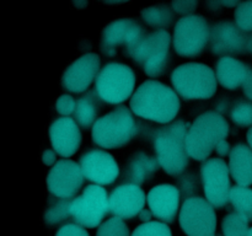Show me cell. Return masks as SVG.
I'll return each instance as SVG.
<instances>
[{
	"instance_id": "277c9868",
	"label": "cell",
	"mask_w": 252,
	"mask_h": 236,
	"mask_svg": "<svg viewBox=\"0 0 252 236\" xmlns=\"http://www.w3.org/2000/svg\"><path fill=\"white\" fill-rule=\"evenodd\" d=\"M137 122L130 108L118 106L96 120L91 129V138L100 148L116 149L128 144L137 134Z\"/></svg>"
},
{
	"instance_id": "9a60e30c",
	"label": "cell",
	"mask_w": 252,
	"mask_h": 236,
	"mask_svg": "<svg viewBox=\"0 0 252 236\" xmlns=\"http://www.w3.org/2000/svg\"><path fill=\"white\" fill-rule=\"evenodd\" d=\"M101 59L96 53H85L74 60L62 75V85L65 90L80 93L88 90L100 73Z\"/></svg>"
},
{
	"instance_id": "e575fe53",
	"label": "cell",
	"mask_w": 252,
	"mask_h": 236,
	"mask_svg": "<svg viewBox=\"0 0 252 236\" xmlns=\"http://www.w3.org/2000/svg\"><path fill=\"white\" fill-rule=\"evenodd\" d=\"M42 161L47 166H51V165L54 166L57 164V152L52 149L44 150L43 154H42Z\"/></svg>"
},
{
	"instance_id": "d590c367",
	"label": "cell",
	"mask_w": 252,
	"mask_h": 236,
	"mask_svg": "<svg viewBox=\"0 0 252 236\" xmlns=\"http://www.w3.org/2000/svg\"><path fill=\"white\" fill-rule=\"evenodd\" d=\"M231 149H233V148L230 147V144H229L226 140H221V142L216 147V151L219 156H226V155H230Z\"/></svg>"
},
{
	"instance_id": "484cf974",
	"label": "cell",
	"mask_w": 252,
	"mask_h": 236,
	"mask_svg": "<svg viewBox=\"0 0 252 236\" xmlns=\"http://www.w3.org/2000/svg\"><path fill=\"white\" fill-rule=\"evenodd\" d=\"M249 219L240 213H230L221 221V231L224 236H248Z\"/></svg>"
},
{
	"instance_id": "5bb4252c",
	"label": "cell",
	"mask_w": 252,
	"mask_h": 236,
	"mask_svg": "<svg viewBox=\"0 0 252 236\" xmlns=\"http://www.w3.org/2000/svg\"><path fill=\"white\" fill-rule=\"evenodd\" d=\"M250 34L239 29L231 21H221L213 25L209 36V44L213 54L228 57V54L248 53Z\"/></svg>"
},
{
	"instance_id": "5b68a950",
	"label": "cell",
	"mask_w": 252,
	"mask_h": 236,
	"mask_svg": "<svg viewBox=\"0 0 252 236\" xmlns=\"http://www.w3.org/2000/svg\"><path fill=\"white\" fill-rule=\"evenodd\" d=\"M171 34L166 30H158L144 34L134 44L127 48L133 60L143 68L149 76H160L170 64Z\"/></svg>"
},
{
	"instance_id": "d6a6232c",
	"label": "cell",
	"mask_w": 252,
	"mask_h": 236,
	"mask_svg": "<svg viewBox=\"0 0 252 236\" xmlns=\"http://www.w3.org/2000/svg\"><path fill=\"white\" fill-rule=\"evenodd\" d=\"M56 236H90L88 231L79 224L69 223L59 228Z\"/></svg>"
},
{
	"instance_id": "f1b7e54d",
	"label": "cell",
	"mask_w": 252,
	"mask_h": 236,
	"mask_svg": "<svg viewBox=\"0 0 252 236\" xmlns=\"http://www.w3.org/2000/svg\"><path fill=\"white\" fill-rule=\"evenodd\" d=\"M230 117L239 127H252V102L239 101L231 108Z\"/></svg>"
},
{
	"instance_id": "8fae6325",
	"label": "cell",
	"mask_w": 252,
	"mask_h": 236,
	"mask_svg": "<svg viewBox=\"0 0 252 236\" xmlns=\"http://www.w3.org/2000/svg\"><path fill=\"white\" fill-rule=\"evenodd\" d=\"M201 178L206 199L214 208H223L230 202V170L223 159L206 160L201 166Z\"/></svg>"
},
{
	"instance_id": "9c48e42d",
	"label": "cell",
	"mask_w": 252,
	"mask_h": 236,
	"mask_svg": "<svg viewBox=\"0 0 252 236\" xmlns=\"http://www.w3.org/2000/svg\"><path fill=\"white\" fill-rule=\"evenodd\" d=\"M179 223L187 236H217V214L214 206L199 196L185 199L180 209Z\"/></svg>"
},
{
	"instance_id": "f546056e",
	"label": "cell",
	"mask_w": 252,
	"mask_h": 236,
	"mask_svg": "<svg viewBox=\"0 0 252 236\" xmlns=\"http://www.w3.org/2000/svg\"><path fill=\"white\" fill-rule=\"evenodd\" d=\"M132 236H172V233L167 224L161 221H148L135 228Z\"/></svg>"
},
{
	"instance_id": "8992f818",
	"label": "cell",
	"mask_w": 252,
	"mask_h": 236,
	"mask_svg": "<svg viewBox=\"0 0 252 236\" xmlns=\"http://www.w3.org/2000/svg\"><path fill=\"white\" fill-rule=\"evenodd\" d=\"M171 83L185 100H208L217 91V75L203 63H185L174 69Z\"/></svg>"
},
{
	"instance_id": "83f0119b",
	"label": "cell",
	"mask_w": 252,
	"mask_h": 236,
	"mask_svg": "<svg viewBox=\"0 0 252 236\" xmlns=\"http://www.w3.org/2000/svg\"><path fill=\"white\" fill-rule=\"evenodd\" d=\"M96 236H132L129 233V228L123 221V219L118 216H112L103 221L97 229Z\"/></svg>"
},
{
	"instance_id": "ac0fdd59",
	"label": "cell",
	"mask_w": 252,
	"mask_h": 236,
	"mask_svg": "<svg viewBox=\"0 0 252 236\" xmlns=\"http://www.w3.org/2000/svg\"><path fill=\"white\" fill-rule=\"evenodd\" d=\"M180 189L174 184L162 183L153 187L147 197L148 206L155 218L164 223H174L180 209Z\"/></svg>"
},
{
	"instance_id": "ffe728a7",
	"label": "cell",
	"mask_w": 252,
	"mask_h": 236,
	"mask_svg": "<svg viewBox=\"0 0 252 236\" xmlns=\"http://www.w3.org/2000/svg\"><path fill=\"white\" fill-rule=\"evenodd\" d=\"M159 166V162L154 157L143 151L135 152L126 164L123 179L126 183H132L140 187L143 183L152 179Z\"/></svg>"
},
{
	"instance_id": "ab89813d",
	"label": "cell",
	"mask_w": 252,
	"mask_h": 236,
	"mask_svg": "<svg viewBox=\"0 0 252 236\" xmlns=\"http://www.w3.org/2000/svg\"><path fill=\"white\" fill-rule=\"evenodd\" d=\"M248 53L252 54V34H250V38H249V44H248Z\"/></svg>"
},
{
	"instance_id": "d4e9b609",
	"label": "cell",
	"mask_w": 252,
	"mask_h": 236,
	"mask_svg": "<svg viewBox=\"0 0 252 236\" xmlns=\"http://www.w3.org/2000/svg\"><path fill=\"white\" fill-rule=\"evenodd\" d=\"M230 203L236 213H240L252 221V188L243 186H233L230 193Z\"/></svg>"
},
{
	"instance_id": "4fadbf2b",
	"label": "cell",
	"mask_w": 252,
	"mask_h": 236,
	"mask_svg": "<svg viewBox=\"0 0 252 236\" xmlns=\"http://www.w3.org/2000/svg\"><path fill=\"white\" fill-rule=\"evenodd\" d=\"M79 165L85 178L98 186L113 183L120 175V167L115 157L101 149L84 152L79 160Z\"/></svg>"
},
{
	"instance_id": "b9f144b4",
	"label": "cell",
	"mask_w": 252,
	"mask_h": 236,
	"mask_svg": "<svg viewBox=\"0 0 252 236\" xmlns=\"http://www.w3.org/2000/svg\"><path fill=\"white\" fill-rule=\"evenodd\" d=\"M217 236H224V235H217Z\"/></svg>"
},
{
	"instance_id": "2e32d148",
	"label": "cell",
	"mask_w": 252,
	"mask_h": 236,
	"mask_svg": "<svg viewBox=\"0 0 252 236\" xmlns=\"http://www.w3.org/2000/svg\"><path fill=\"white\" fill-rule=\"evenodd\" d=\"M147 196L139 186L123 183L117 186L108 197L110 213L121 219H133L144 210Z\"/></svg>"
},
{
	"instance_id": "7a4b0ae2",
	"label": "cell",
	"mask_w": 252,
	"mask_h": 236,
	"mask_svg": "<svg viewBox=\"0 0 252 236\" xmlns=\"http://www.w3.org/2000/svg\"><path fill=\"white\" fill-rule=\"evenodd\" d=\"M189 127L191 124L186 120H175L155 132L157 160L160 167L170 176H179L189 166L186 138Z\"/></svg>"
},
{
	"instance_id": "7c38bea8",
	"label": "cell",
	"mask_w": 252,
	"mask_h": 236,
	"mask_svg": "<svg viewBox=\"0 0 252 236\" xmlns=\"http://www.w3.org/2000/svg\"><path fill=\"white\" fill-rule=\"evenodd\" d=\"M85 176L78 162L69 159L57 161L47 175V187L49 193L59 199L71 198L79 193L84 186Z\"/></svg>"
},
{
	"instance_id": "60d3db41",
	"label": "cell",
	"mask_w": 252,
	"mask_h": 236,
	"mask_svg": "<svg viewBox=\"0 0 252 236\" xmlns=\"http://www.w3.org/2000/svg\"><path fill=\"white\" fill-rule=\"evenodd\" d=\"M248 236H252V226L250 228V230H249V234H248Z\"/></svg>"
},
{
	"instance_id": "52a82bcc",
	"label": "cell",
	"mask_w": 252,
	"mask_h": 236,
	"mask_svg": "<svg viewBox=\"0 0 252 236\" xmlns=\"http://www.w3.org/2000/svg\"><path fill=\"white\" fill-rule=\"evenodd\" d=\"M135 74L127 64L111 61L106 64L95 80V91L103 102L118 105L133 96Z\"/></svg>"
},
{
	"instance_id": "6da1fadb",
	"label": "cell",
	"mask_w": 252,
	"mask_h": 236,
	"mask_svg": "<svg viewBox=\"0 0 252 236\" xmlns=\"http://www.w3.org/2000/svg\"><path fill=\"white\" fill-rule=\"evenodd\" d=\"M129 107L138 117L167 124L172 123L179 113L180 98L170 86L157 80H148L134 91Z\"/></svg>"
},
{
	"instance_id": "4316f807",
	"label": "cell",
	"mask_w": 252,
	"mask_h": 236,
	"mask_svg": "<svg viewBox=\"0 0 252 236\" xmlns=\"http://www.w3.org/2000/svg\"><path fill=\"white\" fill-rule=\"evenodd\" d=\"M70 206L71 201H68V199H59L56 203L51 204L44 213L46 223L49 225H56V224L66 220L69 216H71Z\"/></svg>"
},
{
	"instance_id": "44dd1931",
	"label": "cell",
	"mask_w": 252,
	"mask_h": 236,
	"mask_svg": "<svg viewBox=\"0 0 252 236\" xmlns=\"http://www.w3.org/2000/svg\"><path fill=\"white\" fill-rule=\"evenodd\" d=\"M250 73V66L234 57H221L216 64L217 80L223 88L234 90L244 85Z\"/></svg>"
},
{
	"instance_id": "4dcf8cb0",
	"label": "cell",
	"mask_w": 252,
	"mask_h": 236,
	"mask_svg": "<svg viewBox=\"0 0 252 236\" xmlns=\"http://www.w3.org/2000/svg\"><path fill=\"white\" fill-rule=\"evenodd\" d=\"M235 24L246 33H252V1H244L234 12Z\"/></svg>"
},
{
	"instance_id": "cb8c5ba5",
	"label": "cell",
	"mask_w": 252,
	"mask_h": 236,
	"mask_svg": "<svg viewBox=\"0 0 252 236\" xmlns=\"http://www.w3.org/2000/svg\"><path fill=\"white\" fill-rule=\"evenodd\" d=\"M143 21L152 27H167L174 20L172 7L166 4H155L152 6L143 7L140 10Z\"/></svg>"
},
{
	"instance_id": "1f68e13d",
	"label": "cell",
	"mask_w": 252,
	"mask_h": 236,
	"mask_svg": "<svg viewBox=\"0 0 252 236\" xmlns=\"http://www.w3.org/2000/svg\"><path fill=\"white\" fill-rule=\"evenodd\" d=\"M56 110L59 115L68 117V116L75 113L76 110V101L75 98L71 97L70 95H62L57 98Z\"/></svg>"
},
{
	"instance_id": "74e56055",
	"label": "cell",
	"mask_w": 252,
	"mask_h": 236,
	"mask_svg": "<svg viewBox=\"0 0 252 236\" xmlns=\"http://www.w3.org/2000/svg\"><path fill=\"white\" fill-rule=\"evenodd\" d=\"M152 215H153L152 211L144 209V210H143L142 213L139 214V219L142 221H144V223H148V221H150V218H152Z\"/></svg>"
},
{
	"instance_id": "f35d334b",
	"label": "cell",
	"mask_w": 252,
	"mask_h": 236,
	"mask_svg": "<svg viewBox=\"0 0 252 236\" xmlns=\"http://www.w3.org/2000/svg\"><path fill=\"white\" fill-rule=\"evenodd\" d=\"M246 140H248L249 147H250L252 149V127L248 130V134H246Z\"/></svg>"
},
{
	"instance_id": "7402d4cb",
	"label": "cell",
	"mask_w": 252,
	"mask_h": 236,
	"mask_svg": "<svg viewBox=\"0 0 252 236\" xmlns=\"http://www.w3.org/2000/svg\"><path fill=\"white\" fill-rule=\"evenodd\" d=\"M230 176L238 186L252 184V149L246 144H236L229 155Z\"/></svg>"
},
{
	"instance_id": "603a6c76",
	"label": "cell",
	"mask_w": 252,
	"mask_h": 236,
	"mask_svg": "<svg viewBox=\"0 0 252 236\" xmlns=\"http://www.w3.org/2000/svg\"><path fill=\"white\" fill-rule=\"evenodd\" d=\"M102 102L100 96L96 93V91H89L85 95L81 96L76 101V110L74 116H75L76 123L83 128H90L91 125L96 123L98 119V113H100Z\"/></svg>"
},
{
	"instance_id": "ba28073f",
	"label": "cell",
	"mask_w": 252,
	"mask_h": 236,
	"mask_svg": "<svg viewBox=\"0 0 252 236\" xmlns=\"http://www.w3.org/2000/svg\"><path fill=\"white\" fill-rule=\"evenodd\" d=\"M211 29L208 21L201 15H185L175 25L174 48L181 57L193 58L199 56L209 42Z\"/></svg>"
},
{
	"instance_id": "d6986e66",
	"label": "cell",
	"mask_w": 252,
	"mask_h": 236,
	"mask_svg": "<svg viewBox=\"0 0 252 236\" xmlns=\"http://www.w3.org/2000/svg\"><path fill=\"white\" fill-rule=\"evenodd\" d=\"M49 139L52 148L58 155L70 157L81 145V133L75 119L61 117L49 127Z\"/></svg>"
},
{
	"instance_id": "8d00e7d4",
	"label": "cell",
	"mask_w": 252,
	"mask_h": 236,
	"mask_svg": "<svg viewBox=\"0 0 252 236\" xmlns=\"http://www.w3.org/2000/svg\"><path fill=\"white\" fill-rule=\"evenodd\" d=\"M243 90L246 97L252 101V68H250V73H249L248 78H246L245 83H244Z\"/></svg>"
},
{
	"instance_id": "30bf717a",
	"label": "cell",
	"mask_w": 252,
	"mask_h": 236,
	"mask_svg": "<svg viewBox=\"0 0 252 236\" xmlns=\"http://www.w3.org/2000/svg\"><path fill=\"white\" fill-rule=\"evenodd\" d=\"M108 194L102 186L89 184L83 193L71 201L70 213L74 220L84 228H97L110 211Z\"/></svg>"
},
{
	"instance_id": "3957f363",
	"label": "cell",
	"mask_w": 252,
	"mask_h": 236,
	"mask_svg": "<svg viewBox=\"0 0 252 236\" xmlns=\"http://www.w3.org/2000/svg\"><path fill=\"white\" fill-rule=\"evenodd\" d=\"M229 135V123L217 112H206L194 119L186 138L189 157L206 161L216 147Z\"/></svg>"
},
{
	"instance_id": "836d02e7",
	"label": "cell",
	"mask_w": 252,
	"mask_h": 236,
	"mask_svg": "<svg viewBox=\"0 0 252 236\" xmlns=\"http://www.w3.org/2000/svg\"><path fill=\"white\" fill-rule=\"evenodd\" d=\"M170 6L172 7L175 12L177 14H186L192 15V12L197 9L198 6V2L197 1H172Z\"/></svg>"
},
{
	"instance_id": "e0dca14e",
	"label": "cell",
	"mask_w": 252,
	"mask_h": 236,
	"mask_svg": "<svg viewBox=\"0 0 252 236\" xmlns=\"http://www.w3.org/2000/svg\"><path fill=\"white\" fill-rule=\"evenodd\" d=\"M144 29L133 19H117L111 21L102 30V51L107 56L116 54V46L130 47L144 36Z\"/></svg>"
}]
</instances>
